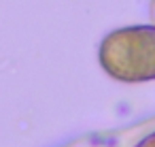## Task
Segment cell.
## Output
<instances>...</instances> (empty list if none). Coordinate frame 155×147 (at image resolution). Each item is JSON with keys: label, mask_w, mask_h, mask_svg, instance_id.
Returning a JSON list of instances; mask_svg holds the SVG:
<instances>
[{"label": "cell", "mask_w": 155, "mask_h": 147, "mask_svg": "<svg viewBox=\"0 0 155 147\" xmlns=\"http://www.w3.org/2000/svg\"><path fill=\"white\" fill-rule=\"evenodd\" d=\"M102 68L117 81H155V26H130L113 30L98 49Z\"/></svg>", "instance_id": "cell-1"}, {"label": "cell", "mask_w": 155, "mask_h": 147, "mask_svg": "<svg viewBox=\"0 0 155 147\" xmlns=\"http://www.w3.org/2000/svg\"><path fill=\"white\" fill-rule=\"evenodd\" d=\"M134 147H155V132H151V134H147L140 143H136Z\"/></svg>", "instance_id": "cell-2"}]
</instances>
